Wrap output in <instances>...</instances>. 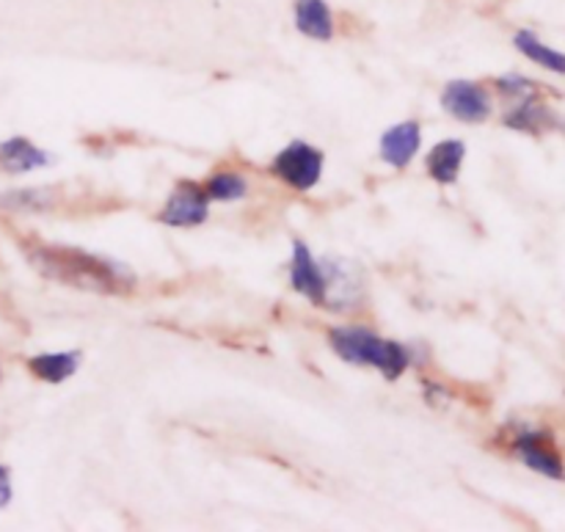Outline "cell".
<instances>
[{
  "label": "cell",
  "mask_w": 565,
  "mask_h": 532,
  "mask_svg": "<svg viewBox=\"0 0 565 532\" xmlns=\"http://www.w3.org/2000/svg\"><path fill=\"white\" fill-rule=\"evenodd\" d=\"M550 121H552L550 108L541 103H535V97H527L522 105H519V108H513L511 114L505 116V125L513 127V130H522V132H539V130H544Z\"/></svg>",
  "instance_id": "cell-15"
},
{
  "label": "cell",
  "mask_w": 565,
  "mask_h": 532,
  "mask_svg": "<svg viewBox=\"0 0 565 532\" xmlns=\"http://www.w3.org/2000/svg\"><path fill=\"white\" fill-rule=\"evenodd\" d=\"M83 362L81 351H53V353H39V357L28 359V370L36 375L39 381L47 384H64L72 375L77 373Z\"/></svg>",
  "instance_id": "cell-12"
},
{
  "label": "cell",
  "mask_w": 565,
  "mask_h": 532,
  "mask_svg": "<svg viewBox=\"0 0 565 532\" xmlns=\"http://www.w3.org/2000/svg\"><path fill=\"white\" fill-rule=\"evenodd\" d=\"M323 166L326 155L320 152L318 147H312V143L307 141H292L276 155L274 163H270V171H274V177H279L285 185H290L292 191L307 193L320 182Z\"/></svg>",
  "instance_id": "cell-3"
},
{
  "label": "cell",
  "mask_w": 565,
  "mask_h": 532,
  "mask_svg": "<svg viewBox=\"0 0 565 532\" xmlns=\"http://www.w3.org/2000/svg\"><path fill=\"white\" fill-rule=\"evenodd\" d=\"M290 285L292 290L301 292L307 301L323 307L326 304V274L323 263L315 259L309 246L303 241L292 243V259H290Z\"/></svg>",
  "instance_id": "cell-7"
},
{
  "label": "cell",
  "mask_w": 565,
  "mask_h": 532,
  "mask_svg": "<svg viewBox=\"0 0 565 532\" xmlns=\"http://www.w3.org/2000/svg\"><path fill=\"white\" fill-rule=\"evenodd\" d=\"M204 191H207L210 202H237L248 193V182L237 171H218V174L210 177Z\"/></svg>",
  "instance_id": "cell-17"
},
{
  "label": "cell",
  "mask_w": 565,
  "mask_h": 532,
  "mask_svg": "<svg viewBox=\"0 0 565 532\" xmlns=\"http://www.w3.org/2000/svg\"><path fill=\"white\" fill-rule=\"evenodd\" d=\"M441 108L458 121L478 125L491 116V94L475 81H450L441 92Z\"/></svg>",
  "instance_id": "cell-4"
},
{
  "label": "cell",
  "mask_w": 565,
  "mask_h": 532,
  "mask_svg": "<svg viewBox=\"0 0 565 532\" xmlns=\"http://www.w3.org/2000/svg\"><path fill=\"white\" fill-rule=\"evenodd\" d=\"M53 163V155L47 149H39L28 138L14 136L0 143V169L6 174H28V171L47 169Z\"/></svg>",
  "instance_id": "cell-10"
},
{
  "label": "cell",
  "mask_w": 565,
  "mask_h": 532,
  "mask_svg": "<svg viewBox=\"0 0 565 532\" xmlns=\"http://www.w3.org/2000/svg\"><path fill=\"white\" fill-rule=\"evenodd\" d=\"M329 345L342 362L356 368H375L384 379L397 381L412 364V351L395 340H384L364 326H337L329 331Z\"/></svg>",
  "instance_id": "cell-2"
},
{
  "label": "cell",
  "mask_w": 565,
  "mask_h": 532,
  "mask_svg": "<svg viewBox=\"0 0 565 532\" xmlns=\"http://www.w3.org/2000/svg\"><path fill=\"white\" fill-rule=\"evenodd\" d=\"M28 257H31L33 268L42 270L44 276L77 287V290L119 292L130 290L132 285V274L125 265L77 252V248L44 246L42 243V246L28 248Z\"/></svg>",
  "instance_id": "cell-1"
},
{
  "label": "cell",
  "mask_w": 565,
  "mask_h": 532,
  "mask_svg": "<svg viewBox=\"0 0 565 532\" xmlns=\"http://www.w3.org/2000/svg\"><path fill=\"white\" fill-rule=\"evenodd\" d=\"M210 215V196L202 185L193 182H182L177 191L171 193L166 208L160 210L158 221L166 226H199L204 224Z\"/></svg>",
  "instance_id": "cell-5"
},
{
  "label": "cell",
  "mask_w": 565,
  "mask_h": 532,
  "mask_svg": "<svg viewBox=\"0 0 565 532\" xmlns=\"http://www.w3.org/2000/svg\"><path fill=\"white\" fill-rule=\"evenodd\" d=\"M55 202L50 188H22V191L0 193V208L20 210V213H36V210H47Z\"/></svg>",
  "instance_id": "cell-16"
},
{
  "label": "cell",
  "mask_w": 565,
  "mask_h": 532,
  "mask_svg": "<svg viewBox=\"0 0 565 532\" xmlns=\"http://www.w3.org/2000/svg\"><path fill=\"white\" fill-rule=\"evenodd\" d=\"M513 44H516L519 53L527 55L530 61H535V64L544 66V70L557 72V75H565V53L541 42L533 31H519L516 36H513Z\"/></svg>",
  "instance_id": "cell-14"
},
{
  "label": "cell",
  "mask_w": 565,
  "mask_h": 532,
  "mask_svg": "<svg viewBox=\"0 0 565 532\" xmlns=\"http://www.w3.org/2000/svg\"><path fill=\"white\" fill-rule=\"evenodd\" d=\"M513 453L524 461V467H530L533 472L544 475V478L563 480L565 478V464L561 453L555 450L552 439L541 430H524L513 439Z\"/></svg>",
  "instance_id": "cell-6"
},
{
  "label": "cell",
  "mask_w": 565,
  "mask_h": 532,
  "mask_svg": "<svg viewBox=\"0 0 565 532\" xmlns=\"http://www.w3.org/2000/svg\"><path fill=\"white\" fill-rule=\"evenodd\" d=\"M326 274V304L323 307H334V312H345L348 307L362 298V279L351 274L348 263H334V259H320Z\"/></svg>",
  "instance_id": "cell-9"
},
{
  "label": "cell",
  "mask_w": 565,
  "mask_h": 532,
  "mask_svg": "<svg viewBox=\"0 0 565 532\" xmlns=\"http://www.w3.org/2000/svg\"><path fill=\"white\" fill-rule=\"evenodd\" d=\"M423 147V130H419V121H401V125H392L390 130L381 136L379 152L384 163H390L392 169H406L414 160V155Z\"/></svg>",
  "instance_id": "cell-8"
},
{
  "label": "cell",
  "mask_w": 565,
  "mask_h": 532,
  "mask_svg": "<svg viewBox=\"0 0 565 532\" xmlns=\"http://www.w3.org/2000/svg\"><path fill=\"white\" fill-rule=\"evenodd\" d=\"M11 502V472L0 464V508H6Z\"/></svg>",
  "instance_id": "cell-19"
},
{
  "label": "cell",
  "mask_w": 565,
  "mask_h": 532,
  "mask_svg": "<svg viewBox=\"0 0 565 532\" xmlns=\"http://www.w3.org/2000/svg\"><path fill=\"white\" fill-rule=\"evenodd\" d=\"M296 28L315 42L334 39V14L326 0H296Z\"/></svg>",
  "instance_id": "cell-11"
},
{
  "label": "cell",
  "mask_w": 565,
  "mask_h": 532,
  "mask_svg": "<svg viewBox=\"0 0 565 532\" xmlns=\"http://www.w3.org/2000/svg\"><path fill=\"white\" fill-rule=\"evenodd\" d=\"M463 158H467V143L458 138H447V141L436 143L428 155V174L434 177L439 185H452L461 174Z\"/></svg>",
  "instance_id": "cell-13"
},
{
  "label": "cell",
  "mask_w": 565,
  "mask_h": 532,
  "mask_svg": "<svg viewBox=\"0 0 565 532\" xmlns=\"http://www.w3.org/2000/svg\"><path fill=\"white\" fill-rule=\"evenodd\" d=\"M497 86H500L502 94H511V97L527 99V97H533V94H535L533 83H530L527 77H522V75L500 77V81H497Z\"/></svg>",
  "instance_id": "cell-18"
}]
</instances>
